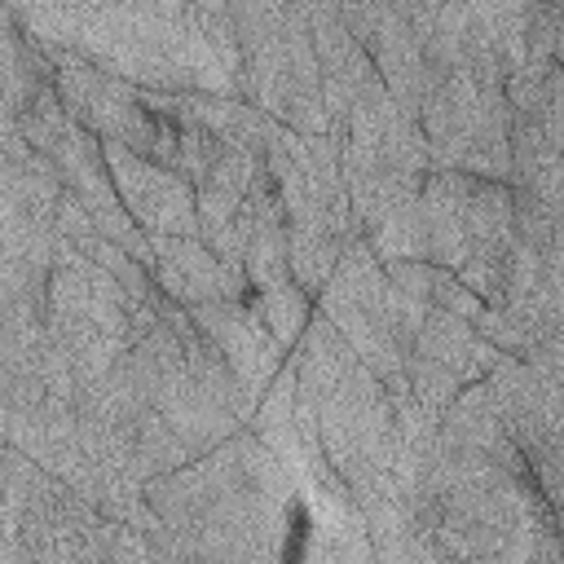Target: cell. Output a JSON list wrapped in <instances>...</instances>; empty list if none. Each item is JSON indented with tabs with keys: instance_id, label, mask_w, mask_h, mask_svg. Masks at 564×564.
Listing matches in <instances>:
<instances>
[{
	"instance_id": "6da1fadb",
	"label": "cell",
	"mask_w": 564,
	"mask_h": 564,
	"mask_svg": "<svg viewBox=\"0 0 564 564\" xmlns=\"http://www.w3.org/2000/svg\"><path fill=\"white\" fill-rule=\"evenodd\" d=\"M119 520L75 494L66 480L31 467L18 502V542L26 560H110Z\"/></svg>"
},
{
	"instance_id": "7a4b0ae2",
	"label": "cell",
	"mask_w": 564,
	"mask_h": 564,
	"mask_svg": "<svg viewBox=\"0 0 564 564\" xmlns=\"http://www.w3.org/2000/svg\"><path fill=\"white\" fill-rule=\"evenodd\" d=\"M106 167H110V185L123 203V212L132 216V225L145 238L159 234H198V212H194V185L189 176H181L167 163H154L119 141H101Z\"/></svg>"
},
{
	"instance_id": "3957f363",
	"label": "cell",
	"mask_w": 564,
	"mask_h": 564,
	"mask_svg": "<svg viewBox=\"0 0 564 564\" xmlns=\"http://www.w3.org/2000/svg\"><path fill=\"white\" fill-rule=\"evenodd\" d=\"M185 313L194 330L225 357V366L234 370L238 388L251 397V410H256V397L282 366V344L269 335L260 313L247 300H203V304H189Z\"/></svg>"
},
{
	"instance_id": "277c9868",
	"label": "cell",
	"mask_w": 564,
	"mask_h": 564,
	"mask_svg": "<svg viewBox=\"0 0 564 564\" xmlns=\"http://www.w3.org/2000/svg\"><path fill=\"white\" fill-rule=\"evenodd\" d=\"M150 278L181 308L203 304V300H247V282L229 273L198 234L150 238Z\"/></svg>"
},
{
	"instance_id": "5b68a950",
	"label": "cell",
	"mask_w": 564,
	"mask_h": 564,
	"mask_svg": "<svg viewBox=\"0 0 564 564\" xmlns=\"http://www.w3.org/2000/svg\"><path fill=\"white\" fill-rule=\"evenodd\" d=\"M53 84V62L48 53L13 22L4 18L0 22V101L18 115L40 88Z\"/></svg>"
}]
</instances>
